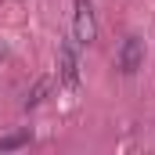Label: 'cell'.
<instances>
[{
  "label": "cell",
  "instance_id": "3957f363",
  "mask_svg": "<svg viewBox=\"0 0 155 155\" xmlns=\"http://www.w3.org/2000/svg\"><path fill=\"white\" fill-rule=\"evenodd\" d=\"M141 65H144V40L141 36H130L119 43V54H116V69L123 76H137L141 72Z\"/></svg>",
  "mask_w": 155,
  "mask_h": 155
},
{
  "label": "cell",
  "instance_id": "7a4b0ae2",
  "mask_svg": "<svg viewBox=\"0 0 155 155\" xmlns=\"http://www.w3.org/2000/svg\"><path fill=\"white\" fill-rule=\"evenodd\" d=\"M97 36V18H94V4L90 0H72V40L79 47H90Z\"/></svg>",
  "mask_w": 155,
  "mask_h": 155
},
{
  "label": "cell",
  "instance_id": "6da1fadb",
  "mask_svg": "<svg viewBox=\"0 0 155 155\" xmlns=\"http://www.w3.org/2000/svg\"><path fill=\"white\" fill-rule=\"evenodd\" d=\"M58 83L65 90H76L79 87V43L72 36L58 43Z\"/></svg>",
  "mask_w": 155,
  "mask_h": 155
},
{
  "label": "cell",
  "instance_id": "8992f818",
  "mask_svg": "<svg viewBox=\"0 0 155 155\" xmlns=\"http://www.w3.org/2000/svg\"><path fill=\"white\" fill-rule=\"evenodd\" d=\"M0 58H4V43H0Z\"/></svg>",
  "mask_w": 155,
  "mask_h": 155
},
{
  "label": "cell",
  "instance_id": "277c9868",
  "mask_svg": "<svg viewBox=\"0 0 155 155\" xmlns=\"http://www.w3.org/2000/svg\"><path fill=\"white\" fill-rule=\"evenodd\" d=\"M33 141V134L29 130H15V134H4L0 137V152H18V148H25Z\"/></svg>",
  "mask_w": 155,
  "mask_h": 155
},
{
  "label": "cell",
  "instance_id": "5b68a950",
  "mask_svg": "<svg viewBox=\"0 0 155 155\" xmlns=\"http://www.w3.org/2000/svg\"><path fill=\"white\" fill-rule=\"evenodd\" d=\"M47 94H51V79H36L22 105H25V108H36V105H43V97H47Z\"/></svg>",
  "mask_w": 155,
  "mask_h": 155
}]
</instances>
